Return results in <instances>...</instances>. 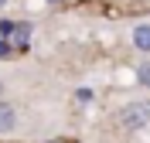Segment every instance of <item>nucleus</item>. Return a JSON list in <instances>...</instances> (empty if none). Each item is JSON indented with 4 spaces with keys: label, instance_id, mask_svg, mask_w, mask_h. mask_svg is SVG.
I'll return each mask as SVG.
<instances>
[{
    "label": "nucleus",
    "instance_id": "nucleus-8",
    "mask_svg": "<svg viewBox=\"0 0 150 143\" xmlns=\"http://www.w3.org/2000/svg\"><path fill=\"white\" fill-rule=\"evenodd\" d=\"M48 4H62V0H48Z\"/></svg>",
    "mask_w": 150,
    "mask_h": 143
},
{
    "label": "nucleus",
    "instance_id": "nucleus-7",
    "mask_svg": "<svg viewBox=\"0 0 150 143\" xmlns=\"http://www.w3.org/2000/svg\"><path fill=\"white\" fill-rule=\"evenodd\" d=\"M0 55H7V41H0Z\"/></svg>",
    "mask_w": 150,
    "mask_h": 143
},
{
    "label": "nucleus",
    "instance_id": "nucleus-5",
    "mask_svg": "<svg viewBox=\"0 0 150 143\" xmlns=\"http://www.w3.org/2000/svg\"><path fill=\"white\" fill-rule=\"evenodd\" d=\"M137 78H140L143 85H150V61H143V65H140V72H137Z\"/></svg>",
    "mask_w": 150,
    "mask_h": 143
},
{
    "label": "nucleus",
    "instance_id": "nucleus-2",
    "mask_svg": "<svg viewBox=\"0 0 150 143\" xmlns=\"http://www.w3.org/2000/svg\"><path fill=\"white\" fill-rule=\"evenodd\" d=\"M17 126V109L10 102H0V133H10Z\"/></svg>",
    "mask_w": 150,
    "mask_h": 143
},
{
    "label": "nucleus",
    "instance_id": "nucleus-4",
    "mask_svg": "<svg viewBox=\"0 0 150 143\" xmlns=\"http://www.w3.org/2000/svg\"><path fill=\"white\" fill-rule=\"evenodd\" d=\"M14 34H17V41L24 44V41H28V34H31V24H17V27H14Z\"/></svg>",
    "mask_w": 150,
    "mask_h": 143
},
{
    "label": "nucleus",
    "instance_id": "nucleus-9",
    "mask_svg": "<svg viewBox=\"0 0 150 143\" xmlns=\"http://www.w3.org/2000/svg\"><path fill=\"white\" fill-rule=\"evenodd\" d=\"M4 4H7V0H0V7H4Z\"/></svg>",
    "mask_w": 150,
    "mask_h": 143
},
{
    "label": "nucleus",
    "instance_id": "nucleus-6",
    "mask_svg": "<svg viewBox=\"0 0 150 143\" xmlns=\"http://www.w3.org/2000/svg\"><path fill=\"white\" fill-rule=\"evenodd\" d=\"M14 27H17V24H10V20H0V34H14Z\"/></svg>",
    "mask_w": 150,
    "mask_h": 143
},
{
    "label": "nucleus",
    "instance_id": "nucleus-1",
    "mask_svg": "<svg viewBox=\"0 0 150 143\" xmlns=\"http://www.w3.org/2000/svg\"><path fill=\"white\" fill-rule=\"evenodd\" d=\"M123 126H130V130H137V126H143L150 119V106H143V102H133V106H126L123 109Z\"/></svg>",
    "mask_w": 150,
    "mask_h": 143
},
{
    "label": "nucleus",
    "instance_id": "nucleus-3",
    "mask_svg": "<svg viewBox=\"0 0 150 143\" xmlns=\"http://www.w3.org/2000/svg\"><path fill=\"white\" fill-rule=\"evenodd\" d=\"M133 44L140 48V51H150V27L147 24H140V27L133 31Z\"/></svg>",
    "mask_w": 150,
    "mask_h": 143
},
{
    "label": "nucleus",
    "instance_id": "nucleus-10",
    "mask_svg": "<svg viewBox=\"0 0 150 143\" xmlns=\"http://www.w3.org/2000/svg\"><path fill=\"white\" fill-rule=\"evenodd\" d=\"M0 92H4V82H0Z\"/></svg>",
    "mask_w": 150,
    "mask_h": 143
}]
</instances>
